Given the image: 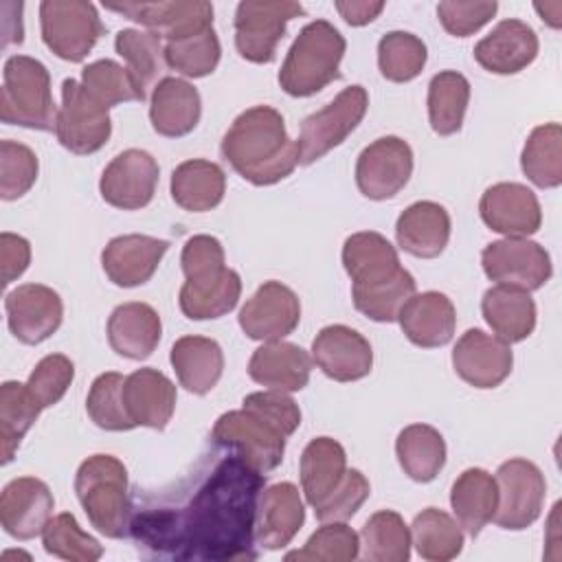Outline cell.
Wrapping results in <instances>:
<instances>
[{
	"mask_svg": "<svg viewBox=\"0 0 562 562\" xmlns=\"http://www.w3.org/2000/svg\"><path fill=\"white\" fill-rule=\"evenodd\" d=\"M266 474L228 452L202 476L180 507H147L132 514L138 547L173 560H255L257 505Z\"/></svg>",
	"mask_w": 562,
	"mask_h": 562,
	"instance_id": "1",
	"label": "cell"
},
{
	"mask_svg": "<svg viewBox=\"0 0 562 562\" xmlns=\"http://www.w3.org/2000/svg\"><path fill=\"white\" fill-rule=\"evenodd\" d=\"M220 149L224 160L255 187L277 184L299 165L296 140L288 136L281 112L270 105L244 110L226 130Z\"/></svg>",
	"mask_w": 562,
	"mask_h": 562,
	"instance_id": "2",
	"label": "cell"
},
{
	"mask_svg": "<svg viewBox=\"0 0 562 562\" xmlns=\"http://www.w3.org/2000/svg\"><path fill=\"white\" fill-rule=\"evenodd\" d=\"M180 266L184 283L178 294L180 310L191 321L220 318L235 310L241 296V279L226 268L224 246L213 235H193L187 239Z\"/></svg>",
	"mask_w": 562,
	"mask_h": 562,
	"instance_id": "3",
	"label": "cell"
},
{
	"mask_svg": "<svg viewBox=\"0 0 562 562\" xmlns=\"http://www.w3.org/2000/svg\"><path fill=\"white\" fill-rule=\"evenodd\" d=\"M347 42L327 20L305 24L292 42L281 70L279 86L290 97H312L340 77L338 68Z\"/></svg>",
	"mask_w": 562,
	"mask_h": 562,
	"instance_id": "4",
	"label": "cell"
},
{
	"mask_svg": "<svg viewBox=\"0 0 562 562\" xmlns=\"http://www.w3.org/2000/svg\"><path fill=\"white\" fill-rule=\"evenodd\" d=\"M75 494L90 525L108 536L123 538L130 531L132 503L127 470L112 454H92L77 468Z\"/></svg>",
	"mask_w": 562,
	"mask_h": 562,
	"instance_id": "5",
	"label": "cell"
},
{
	"mask_svg": "<svg viewBox=\"0 0 562 562\" xmlns=\"http://www.w3.org/2000/svg\"><path fill=\"white\" fill-rule=\"evenodd\" d=\"M57 110L46 66L29 55H11L2 68V123L50 132L55 130Z\"/></svg>",
	"mask_w": 562,
	"mask_h": 562,
	"instance_id": "6",
	"label": "cell"
},
{
	"mask_svg": "<svg viewBox=\"0 0 562 562\" xmlns=\"http://www.w3.org/2000/svg\"><path fill=\"white\" fill-rule=\"evenodd\" d=\"M211 439L217 448L239 454L261 474L272 472L283 461L285 435L268 417L255 408L241 406L217 417L211 430Z\"/></svg>",
	"mask_w": 562,
	"mask_h": 562,
	"instance_id": "7",
	"label": "cell"
},
{
	"mask_svg": "<svg viewBox=\"0 0 562 562\" xmlns=\"http://www.w3.org/2000/svg\"><path fill=\"white\" fill-rule=\"evenodd\" d=\"M40 29L46 48L70 64L83 61L105 31L97 7L83 0H44Z\"/></svg>",
	"mask_w": 562,
	"mask_h": 562,
	"instance_id": "8",
	"label": "cell"
},
{
	"mask_svg": "<svg viewBox=\"0 0 562 562\" xmlns=\"http://www.w3.org/2000/svg\"><path fill=\"white\" fill-rule=\"evenodd\" d=\"M369 94L362 86H349L336 94L323 110L310 114L296 138L299 165H312L338 147L364 119Z\"/></svg>",
	"mask_w": 562,
	"mask_h": 562,
	"instance_id": "9",
	"label": "cell"
},
{
	"mask_svg": "<svg viewBox=\"0 0 562 562\" xmlns=\"http://www.w3.org/2000/svg\"><path fill=\"white\" fill-rule=\"evenodd\" d=\"M305 9L292 0H244L235 9V48L252 64H270L290 20Z\"/></svg>",
	"mask_w": 562,
	"mask_h": 562,
	"instance_id": "10",
	"label": "cell"
},
{
	"mask_svg": "<svg viewBox=\"0 0 562 562\" xmlns=\"http://www.w3.org/2000/svg\"><path fill=\"white\" fill-rule=\"evenodd\" d=\"M55 134L64 149L77 156L99 151L112 134L108 108L101 105L77 79H64L61 105L57 110Z\"/></svg>",
	"mask_w": 562,
	"mask_h": 562,
	"instance_id": "11",
	"label": "cell"
},
{
	"mask_svg": "<svg viewBox=\"0 0 562 562\" xmlns=\"http://www.w3.org/2000/svg\"><path fill=\"white\" fill-rule=\"evenodd\" d=\"M494 479L498 487L494 522L509 531H520L533 525L542 514L547 496V483L540 468L533 461L514 457L498 465Z\"/></svg>",
	"mask_w": 562,
	"mask_h": 562,
	"instance_id": "12",
	"label": "cell"
},
{
	"mask_svg": "<svg viewBox=\"0 0 562 562\" xmlns=\"http://www.w3.org/2000/svg\"><path fill=\"white\" fill-rule=\"evenodd\" d=\"M481 266L496 285H509L525 292L540 290L553 274L551 257L538 241L527 237H503L481 252Z\"/></svg>",
	"mask_w": 562,
	"mask_h": 562,
	"instance_id": "13",
	"label": "cell"
},
{
	"mask_svg": "<svg viewBox=\"0 0 562 562\" xmlns=\"http://www.w3.org/2000/svg\"><path fill=\"white\" fill-rule=\"evenodd\" d=\"M413 176V149L400 136H382L367 145L356 160V184L369 200L395 198Z\"/></svg>",
	"mask_w": 562,
	"mask_h": 562,
	"instance_id": "14",
	"label": "cell"
},
{
	"mask_svg": "<svg viewBox=\"0 0 562 562\" xmlns=\"http://www.w3.org/2000/svg\"><path fill=\"white\" fill-rule=\"evenodd\" d=\"M160 167L145 149H125L103 169L99 180L101 198L121 211H136L154 200Z\"/></svg>",
	"mask_w": 562,
	"mask_h": 562,
	"instance_id": "15",
	"label": "cell"
},
{
	"mask_svg": "<svg viewBox=\"0 0 562 562\" xmlns=\"http://www.w3.org/2000/svg\"><path fill=\"white\" fill-rule=\"evenodd\" d=\"M7 325L24 345L48 340L64 321L61 296L42 283H22L4 296Z\"/></svg>",
	"mask_w": 562,
	"mask_h": 562,
	"instance_id": "16",
	"label": "cell"
},
{
	"mask_svg": "<svg viewBox=\"0 0 562 562\" xmlns=\"http://www.w3.org/2000/svg\"><path fill=\"white\" fill-rule=\"evenodd\" d=\"M239 327L252 340L272 342L290 336L301 321V301L281 281H266L239 310Z\"/></svg>",
	"mask_w": 562,
	"mask_h": 562,
	"instance_id": "17",
	"label": "cell"
},
{
	"mask_svg": "<svg viewBox=\"0 0 562 562\" xmlns=\"http://www.w3.org/2000/svg\"><path fill=\"white\" fill-rule=\"evenodd\" d=\"M108 11L121 13L127 20L145 26L165 42L213 26V4L204 0L182 2H103Z\"/></svg>",
	"mask_w": 562,
	"mask_h": 562,
	"instance_id": "18",
	"label": "cell"
},
{
	"mask_svg": "<svg viewBox=\"0 0 562 562\" xmlns=\"http://www.w3.org/2000/svg\"><path fill=\"white\" fill-rule=\"evenodd\" d=\"M452 367L470 386L494 389L509 378L514 353L505 340L474 327L457 340L452 349Z\"/></svg>",
	"mask_w": 562,
	"mask_h": 562,
	"instance_id": "19",
	"label": "cell"
},
{
	"mask_svg": "<svg viewBox=\"0 0 562 562\" xmlns=\"http://www.w3.org/2000/svg\"><path fill=\"white\" fill-rule=\"evenodd\" d=\"M481 220L505 237H529L542 224L536 193L520 182H496L481 195Z\"/></svg>",
	"mask_w": 562,
	"mask_h": 562,
	"instance_id": "20",
	"label": "cell"
},
{
	"mask_svg": "<svg viewBox=\"0 0 562 562\" xmlns=\"http://www.w3.org/2000/svg\"><path fill=\"white\" fill-rule=\"evenodd\" d=\"M55 498L50 487L35 476H18L9 481L0 494L2 529L15 540L42 536L53 518Z\"/></svg>",
	"mask_w": 562,
	"mask_h": 562,
	"instance_id": "21",
	"label": "cell"
},
{
	"mask_svg": "<svg viewBox=\"0 0 562 562\" xmlns=\"http://www.w3.org/2000/svg\"><path fill=\"white\" fill-rule=\"evenodd\" d=\"M312 360L327 378L356 382L371 373L373 349L360 331L347 325H327L312 342Z\"/></svg>",
	"mask_w": 562,
	"mask_h": 562,
	"instance_id": "22",
	"label": "cell"
},
{
	"mask_svg": "<svg viewBox=\"0 0 562 562\" xmlns=\"http://www.w3.org/2000/svg\"><path fill=\"white\" fill-rule=\"evenodd\" d=\"M167 250L169 241L158 237L140 233L119 235L105 244L101 252V266L114 285L136 288L154 277Z\"/></svg>",
	"mask_w": 562,
	"mask_h": 562,
	"instance_id": "23",
	"label": "cell"
},
{
	"mask_svg": "<svg viewBox=\"0 0 562 562\" xmlns=\"http://www.w3.org/2000/svg\"><path fill=\"white\" fill-rule=\"evenodd\" d=\"M536 31L516 18L498 22L474 46V59L494 75H516L538 57Z\"/></svg>",
	"mask_w": 562,
	"mask_h": 562,
	"instance_id": "24",
	"label": "cell"
},
{
	"mask_svg": "<svg viewBox=\"0 0 562 562\" xmlns=\"http://www.w3.org/2000/svg\"><path fill=\"white\" fill-rule=\"evenodd\" d=\"M305 522V505L294 483H274L266 487L257 505L255 540L268 551L288 547Z\"/></svg>",
	"mask_w": 562,
	"mask_h": 562,
	"instance_id": "25",
	"label": "cell"
},
{
	"mask_svg": "<svg viewBox=\"0 0 562 562\" xmlns=\"http://www.w3.org/2000/svg\"><path fill=\"white\" fill-rule=\"evenodd\" d=\"M342 266L351 279V292L378 288L404 270L395 246L375 231H360L345 239Z\"/></svg>",
	"mask_w": 562,
	"mask_h": 562,
	"instance_id": "26",
	"label": "cell"
},
{
	"mask_svg": "<svg viewBox=\"0 0 562 562\" xmlns=\"http://www.w3.org/2000/svg\"><path fill=\"white\" fill-rule=\"evenodd\" d=\"M397 323L413 345L422 349H435L452 340L457 327V310L443 292H415L402 305Z\"/></svg>",
	"mask_w": 562,
	"mask_h": 562,
	"instance_id": "27",
	"label": "cell"
},
{
	"mask_svg": "<svg viewBox=\"0 0 562 562\" xmlns=\"http://www.w3.org/2000/svg\"><path fill=\"white\" fill-rule=\"evenodd\" d=\"M123 400L134 426L165 430L176 411V386L158 369L143 367L125 375Z\"/></svg>",
	"mask_w": 562,
	"mask_h": 562,
	"instance_id": "28",
	"label": "cell"
},
{
	"mask_svg": "<svg viewBox=\"0 0 562 562\" xmlns=\"http://www.w3.org/2000/svg\"><path fill=\"white\" fill-rule=\"evenodd\" d=\"M312 373V358L310 353L285 340H272L257 347L248 362V375L274 391L294 393L307 386Z\"/></svg>",
	"mask_w": 562,
	"mask_h": 562,
	"instance_id": "29",
	"label": "cell"
},
{
	"mask_svg": "<svg viewBox=\"0 0 562 562\" xmlns=\"http://www.w3.org/2000/svg\"><path fill=\"white\" fill-rule=\"evenodd\" d=\"M450 228V215L441 204L419 200L406 206L397 217L395 239L404 252L419 259H435L446 250Z\"/></svg>",
	"mask_w": 562,
	"mask_h": 562,
	"instance_id": "30",
	"label": "cell"
},
{
	"mask_svg": "<svg viewBox=\"0 0 562 562\" xmlns=\"http://www.w3.org/2000/svg\"><path fill=\"white\" fill-rule=\"evenodd\" d=\"M202 116V99L193 83L178 77H162L151 90L149 121L156 134L180 138L191 134Z\"/></svg>",
	"mask_w": 562,
	"mask_h": 562,
	"instance_id": "31",
	"label": "cell"
},
{
	"mask_svg": "<svg viewBox=\"0 0 562 562\" xmlns=\"http://www.w3.org/2000/svg\"><path fill=\"white\" fill-rule=\"evenodd\" d=\"M162 336L158 312L140 301H130L112 310L108 318V342L114 353L127 360H145L154 353Z\"/></svg>",
	"mask_w": 562,
	"mask_h": 562,
	"instance_id": "32",
	"label": "cell"
},
{
	"mask_svg": "<svg viewBox=\"0 0 562 562\" xmlns=\"http://www.w3.org/2000/svg\"><path fill=\"white\" fill-rule=\"evenodd\" d=\"M180 386L193 395L213 391L224 373V351L217 340L206 336H182L169 353Z\"/></svg>",
	"mask_w": 562,
	"mask_h": 562,
	"instance_id": "33",
	"label": "cell"
},
{
	"mask_svg": "<svg viewBox=\"0 0 562 562\" xmlns=\"http://www.w3.org/2000/svg\"><path fill=\"white\" fill-rule=\"evenodd\" d=\"M481 312L496 338L507 345L529 338L536 329V303L529 292L494 285L481 299Z\"/></svg>",
	"mask_w": 562,
	"mask_h": 562,
	"instance_id": "34",
	"label": "cell"
},
{
	"mask_svg": "<svg viewBox=\"0 0 562 562\" xmlns=\"http://www.w3.org/2000/svg\"><path fill=\"white\" fill-rule=\"evenodd\" d=\"M169 191L180 209L189 213H204L224 200L226 173L213 160H184L173 169Z\"/></svg>",
	"mask_w": 562,
	"mask_h": 562,
	"instance_id": "35",
	"label": "cell"
},
{
	"mask_svg": "<svg viewBox=\"0 0 562 562\" xmlns=\"http://www.w3.org/2000/svg\"><path fill=\"white\" fill-rule=\"evenodd\" d=\"M450 505L457 522L472 538L483 531L487 522L494 520L498 505L496 479L483 468L463 470L450 490Z\"/></svg>",
	"mask_w": 562,
	"mask_h": 562,
	"instance_id": "36",
	"label": "cell"
},
{
	"mask_svg": "<svg viewBox=\"0 0 562 562\" xmlns=\"http://www.w3.org/2000/svg\"><path fill=\"white\" fill-rule=\"evenodd\" d=\"M347 472L345 448L331 437L312 439L301 454V492L307 505H321L342 481Z\"/></svg>",
	"mask_w": 562,
	"mask_h": 562,
	"instance_id": "37",
	"label": "cell"
},
{
	"mask_svg": "<svg viewBox=\"0 0 562 562\" xmlns=\"http://www.w3.org/2000/svg\"><path fill=\"white\" fill-rule=\"evenodd\" d=\"M397 463L415 483H430L446 465V441L428 424H411L395 439Z\"/></svg>",
	"mask_w": 562,
	"mask_h": 562,
	"instance_id": "38",
	"label": "cell"
},
{
	"mask_svg": "<svg viewBox=\"0 0 562 562\" xmlns=\"http://www.w3.org/2000/svg\"><path fill=\"white\" fill-rule=\"evenodd\" d=\"M114 48L125 59V68L143 99H147V92L160 83V77L167 70L162 40L151 31L123 29L114 37Z\"/></svg>",
	"mask_w": 562,
	"mask_h": 562,
	"instance_id": "39",
	"label": "cell"
},
{
	"mask_svg": "<svg viewBox=\"0 0 562 562\" xmlns=\"http://www.w3.org/2000/svg\"><path fill=\"white\" fill-rule=\"evenodd\" d=\"M470 81L457 70H441L428 83V121L435 134L452 136L463 127Z\"/></svg>",
	"mask_w": 562,
	"mask_h": 562,
	"instance_id": "40",
	"label": "cell"
},
{
	"mask_svg": "<svg viewBox=\"0 0 562 562\" xmlns=\"http://www.w3.org/2000/svg\"><path fill=\"white\" fill-rule=\"evenodd\" d=\"M520 169L538 189L562 184V127L544 123L531 130L520 154Z\"/></svg>",
	"mask_w": 562,
	"mask_h": 562,
	"instance_id": "41",
	"label": "cell"
},
{
	"mask_svg": "<svg viewBox=\"0 0 562 562\" xmlns=\"http://www.w3.org/2000/svg\"><path fill=\"white\" fill-rule=\"evenodd\" d=\"M411 542L424 560L448 562L463 549V529L448 512L426 507L413 518Z\"/></svg>",
	"mask_w": 562,
	"mask_h": 562,
	"instance_id": "42",
	"label": "cell"
},
{
	"mask_svg": "<svg viewBox=\"0 0 562 562\" xmlns=\"http://www.w3.org/2000/svg\"><path fill=\"white\" fill-rule=\"evenodd\" d=\"M42 406L31 395L29 386L7 380L0 386V454L2 463H11L20 441L40 417Z\"/></svg>",
	"mask_w": 562,
	"mask_h": 562,
	"instance_id": "43",
	"label": "cell"
},
{
	"mask_svg": "<svg viewBox=\"0 0 562 562\" xmlns=\"http://www.w3.org/2000/svg\"><path fill=\"white\" fill-rule=\"evenodd\" d=\"M411 544V529L393 509L375 512L360 529V555L369 562H406Z\"/></svg>",
	"mask_w": 562,
	"mask_h": 562,
	"instance_id": "44",
	"label": "cell"
},
{
	"mask_svg": "<svg viewBox=\"0 0 562 562\" xmlns=\"http://www.w3.org/2000/svg\"><path fill=\"white\" fill-rule=\"evenodd\" d=\"M220 57H222V46L213 26L165 42L167 66L191 79L211 75L217 68Z\"/></svg>",
	"mask_w": 562,
	"mask_h": 562,
	"instance_id": "45",
	"label": "cell"
},
{
	"mask_svg": "<svg viewBox=\"0 0 562 562\" xmlns=\"http://www.w3.org/2000/svg\"><path fill=\"white\" fill-rule=\"evenodd\" d=\"M428 59L426 44L406 31H389L378 42V68L380 75L393 83H406L415 79Z\"/></svg>",
	"mask_w": 562,
	"mask_h": 562,
	"instance_id": "46",
	"label": "cell"
},
{
	"mask_svg": "<svg viewBox=\"0 0 562 562\" xmlns=\"http://www.w3.org/2000/svg\"><path fill=\"white\" fill-rule=\"evenodd\" d=\"M123 384H125V375L116 371H108L94 378L86 397V411H88V417L94 422V426L110 432H123V430L136 428L125 408Z\"/></svg>",
	"mask_w": 562,
	"mask_h": 562,
	"instance_id": "47",
	"label": "cell"
},
{
	"mask_svg": "<svg viewBox=\"0 0 562 562\" xmlns=\"http://www.w3.org/2000/svg\"><path fill=\"white\" fill-rule=\"evenodd\" d=\"M360 555V536L347 522H323L303 544L285 553V560L299 562H351Z\"/></svg>",
	"mask_w": 562,
	"mask_h": 562,
	"instance_id": "48",
	"label": "cell"
},
{
	"mask_svg": "<svg viewBox=\"0 0 562 562\" xmlns=\"http://www.w3.org/2000/svg\"><path fill=\"white\" fill-rule=\"evenodd\" d=\"M42 544L46 553L70 562H94L103 555V547L99 544V540L83 531L77 518L68 512L57 514L48 520L42 531Z\"/></svg>",
	"mask_w": 562,
	"mask_h": 562,
	"instance_id": "49",
	"label": "cell"
},
{
	"mask_svg": "<svg viewBox=\"0 0 562 562\" xmlns=\"http://www.w3.org/2000/svg\"><path fill=\"white\" fill-rule=\"evenodd\" d=\"M81 86L108 110L127 101H145L127 68L114 59H99L88 64L81 70Z\"/></svg>",
	"mask_w": 562,
	"mask_h": 562,
	"instance_id": "50",
	"label": "cell"
},
{
	"mask_svg": "<svg viewBox=\"0 0 562 562\" xmlns=\"http://www.w3.org/2000/svg\"><path fill=\"white\" fill-rule=\"evenodd\" d=\"M415 290H417L415 279L404 268L393 281L382 283L371 290L351 292V299H353L356 310L360 314H364L367 318H371L375 323H393V321H397L402 305L415 294Z\"/></svg>",
	"mask_w": 562,
	"mask_h": 562,
	"instance_id": "51",
	"label": "cell"
},
{
	"mask_svg": "<svg viewBox=\"0 0 562 562\" xmlns=\"http://www.w3.org/2000/svg\"><path fill=\"white\" fill-rule=\"evenodd\" d=\"M40 162L35 151L18 140H0V198L11 202L31 191Z\"/></svg>",
	"mask_w": 562,
	"mask_h": 562,
	"instance_id": "52",
	"label": "cell"
},
{
	"mask_svg": "<svg viewBox=\"0 0 562 562\" xmlns=\"http://www.w3.org/2000/svg\"><path fill=\"white\" fill-rule=\"evenodd\" d=\"M72 380H75L72 360L64 353H48L35 364V369L26 380V386L44 411L55 406L66 395Z\"/></svg>",
	"mask_w": 562,
	"mask_h": 562,
	"instance_id": "53",
	"label": "cell"
},
{
	"mask_svg": "<svg viewBox=\"0 0 562 562\" xmlns=\"http://www.w3.org/2000/svg\"><path fill=\"white\" fill-rule=\"evenodd\" d=\"M371 485L360 470H347L340 485L314 507V514L321 522H345L349 520L362 503L369 498Z\"/></svg>",
	"mask_w": 562,
	"mask_h": 562,
	"instance_id": "54",
	"label": "cell"
},
{
	"mask_svg": "<svg viewBox=\"0 0 562 562\" xmlns=\"http://www.w3.org/2000/svg\"><path fill=\"white\" fill-rule=\"evenodd\" d=\"M498 11V2H439L437 15L441 26L454 37H468L483 29Z\"/></svg>",
	"mask_w": 562,
	"mask_h": 562,
	"instance_id": "55",
	"label": "cell"
},
{
	"mask_svg": "<svg viewBox=\"0 0 562 562\" xmlns=\"http://www.w3.org/2000/svg\"><path fill=\"white\" fill-rule=\"evenodd\" d=\"M241 406L255 408L257 413H261L263 417H268L274 426H279L283 430L285 437H292L294 430L301 426V408L296 406V402L283 393V391H274V389H266V391H257V393H248L241 402Z\"/></svg>",
	"mask_w": 562,
	"mask_h": 562,
	"instance_id": "56",
	"label": "cell"
},
{
	"mask_svg": "<svg viewBox=\"0 0 562 562\" xmlns=\"http://www.w3.org/2000/svg\"><path fill=\"white\" fill-rule=\"evenodd\" d=\"M31 263V244L22 235L2 233L0 235V270L2 285H9L26 272Z\"/></svg>",
	"mask_w": 562,
	"mask_h": 562,
	"instance_id": "57",
	"label": "cell"
},
{
	"mask_svg": "<svg viewBox=\"0 0 562 562\" xmlns=\"http://www.w3.org/2000/svg\"><path fill=\"white\" fill-rule=\"evenodd\" d=\"M336 11L340 13V18L351 24V26H364L369 22H373L382 9L384 2H371V0H338Z\"/></svg>",
	"mask_w": 562,
	"mask_h": 562,
	"instance_id": "58",
	"label": "cell"
},
{
	"mask_svg": "<svg viewBox=\"0 0 562 562\" xmlns=\"http://www.w3.org/2000/svg\"><path fill=\"white\" fill-rule=\"evenodd\" d=\"M533 9L538 11L540 20L547 22L551 29H560V26H562V2H560V0L536 2Z\"/></svg>",
	"mask_w": 562,
	"mask_h": 562,
	"instance_id": "59",
	"label": "cell"
}]
</instances>
